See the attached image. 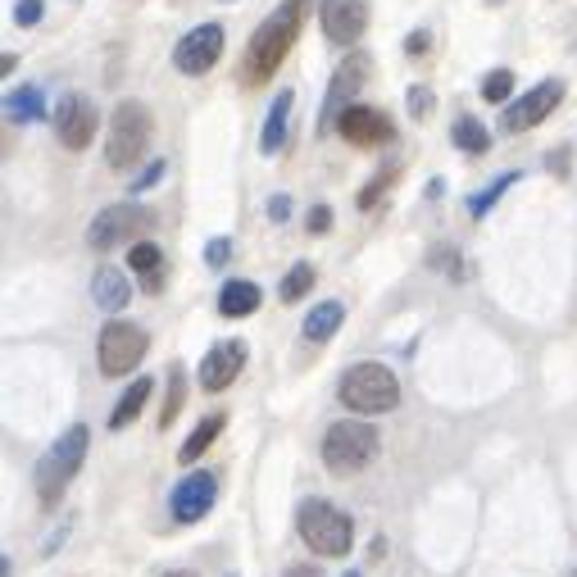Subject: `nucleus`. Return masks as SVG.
Returning a JSON list of instances; mask_svg holds the SVG:
<instances>
[{"label": "nucleus", "mask_w": 577, "mask_h": 577, "mask_svg": "<svg viewBox=\"0 0 577 577\" xmlns=\"http://www.w3.org/2000/svg\"><path fill=\"white\" fill-rule=\"evenodd\" d=\"M305 14H310V0H283L255 33L246 41V55H241V83L246 87H264L273 73L283 68V60L291 55V46L300 41V28H305Z\"/></svg>", "instance_id": "nucleus-1"}, {"label": "nucleus", "mask_w": 577, "mask_h": 577, "mask_svg": "<svg viewBox=\"0 0 577 577\" xmlns=\"http://www.w3.org/2000/svg\"><path fill=\"white\" fill-rule=\"evenodd\" d=\"M91 450V432L87 423H73V428H64L55 441L46 446V455L37 460V505L41 510H55L64 487L83 473V460Z\"/></svg>", "instance_id": "nucleus-2"}, {"label": "nucleus", "mask_w": 577, "mask_h": 577, "mask_svg": "<svg viewBox=\"0 0 577 577\" xmlns=\"http://www.w3.org/2000/svg\"><path fill=\"white\" fill-rule=\"evenodd\" d=\"M296 537L305 541L314 555L341 560V555H350V545H355V518L337 510L333 500L310 496V500H300V510H296Z\"/></svg>", "instance_id": "nucleus-3"}, {"label": "nucleus", "mask_w": 577, "mask_h": 577, "mask_svg": "<svg viewBox=\"0 0 577 577\" xmlns=\"http://www.w3.org/2000/svg\"><path fill=\"white\" fill-rule=\"evenodd\" d=\"M378 428L364 418H341L333 423L328 432H323V446H318V455H323V468L333 473V478H355V473H364L373 460H378Z\"/></svg>", "instance_id": "nucleus-4"}, {"label": "nucleus", "mask_w": 577, "mask_h": 577, "mask_svg": "<svg viewBox=\"0 0 577 577\" xmlns=\"http://www.w3.org/2000/svg\"><path fill=\"white\" fill-rule=\"evenodd\" d=\"M337 400L350 414H387L400 405V378L378 360L350 364L337 382Z\"/></svg>", "instance_id": "nucleus-5"}, {"label": "nucleus", "mask_w": 577, "mask_h": 577, "mask_svg": "<svg viewBox=\"0 0 577 577\" xmlns=\"http://www.w3.org/2000/svg\"><path fill=\"white\" fill-rule=\"evenodd\" d=\"M150 133H155V118H150L141 100H118L110 114V133H105V164L114 173L137 168V160L150 146Z\"/></svg>", "instance_id": "nucleus-6"}, {"label": "nucleus", "mask_w": 577, "mask_h": 577, "mask_svg": "<svg viewBox=\"0 0 577 577\" xmlns=\"http://www.w3.org/2000/svg\"><path fill=\"white\" fill-rule=\"evenodd\" d=\"M146 350H150L146 328H137L128 318H110L96 337V364L105 378H128V373L146 360Z\"/></svg>", "instance_id": "nucleus-7"}, {"label": "nucleus", "mask_w": 577, "mask_h": 577, "mask_svg": "<svg viewBox=\"0 0 577 577\" xmlns=\"http://www.w3.org/2000/svg\"><path fill=\"white\" fill-rule=\"evenodd\" d=\"M146 228H155V214H150L146 205H137V200H123V205H105L91 218L87 246L91 250H114L123 241H137Z\"/></svg>", "instance_id": "nucleus-8"}, {"label": "nucleus", "mask_w": 577, "mask_h": 577, "mask_svg": "<svg viewBox=\"0 0 577 577\" xmlns=\"http://www.w3.org/2000/svg\"><path fill=\"white\" fill-rule=\"evenodd\" d=\"M560 100H564V78H545L528 96L510 100V110H505V118H500V128H505V133H532V128H541V123L560 110Z\"/></svg>", "instance_id": "nucleus-9"}, {"label": "nucleus", "mask_w": 577, "mask_h": 577, "mask_svg": "<svg viewBox=\"0 0 577 577\" xmlns=\"http://www.w3.org/2000/svg\"><path fill=\"white\" fill-rule=\"evenodd\" d=\"M218 500V478L210 468H191L187 478L168 491V514L173 523H183V528H191V523H200Z\"/></svg>", "instance_id": "nucleus-10"}, {"label": "nucleus", "mask_w": 577, "mask_h": 577, "mask_svg": "<svg viewBox=\"0 0 577 577\" xmlns=\"http://www.w3.org/2000/svg\"><path fill=\"white\" fill-rule=\"evenodd\" d=\"M96 133H100V110L91 105L87 96L68 91L55 105V137H60V146L64 150H87Z\"/></svg>", "instance_id": "nucleus-11"}, {"label": "nucleus", "mask_w": 577, "mask_h": 577, "mask_svg": "<svg viewBox=\"0 0 577 577\" xmlns=\"http://www.w3.org/2000/svg\"><path fill=\"white\" fill-rule=\"evenodd\" d=\"M218 60H223V28L218 23H200V28H191L178 46H173V64H178V73H187V78L210 73Z\"/></svg>", "instance_id": "nucleus-12"}, {"label": "nucleus", "mask_w": 577, "mask_h": 577, "mask_svg": "<svg viewBox=\"0 0 577 577\" xmlns=\"http://www.w3.org/2000/svg\"><path fill=\"white\" fill-rule=\"evenodd\" d=\"M250 346L246 341H214L200 360V391H228L237 387V378L246 373Z\"/></svg>", "instance_id": "nucleus-13"}, {"label": "nucleus", "mask_w": 577, "mask_h": 577, "mask_svg": "<svg viewBox=\"0 0 577 577\" xmlns=\"http://www.w3.org/2000/svg\"><path fill=\"white\" fill-rule=\"evenodd\" d=\"M318 23L333 46H355L368 28V5L364 0H318Z\"/></svg>", "instance_id": "nucleus-14"}, {"label": "nucleus", "mask_w": 577, "mask_h": 577, "mask_svg": "<svg viewBox=\"0 0 577 577\" xmlns=\"http://www.w3.org/2000/svg\"><path fill=\"white\" fill-rule=\"evenodd\" d=\"M337 133L350 141V146H387L391 137H396V128H391V118L382 114V110H373V105H346L341 114H337Z\"/></svg>", "instance_id": "nucleus-15"}, {"label": "nucleus", "mask_w": 577, "mask_h": 577, "mask_svg": "<svg viewBox=\"0 0 577 577\" xmlns=\"http://www.w3.org/2000/svg\"><path fill=\"white\" fill-rule=\"evenodd\" d=\"M368 68H373V60L364 55V50H350V55H346V64L337 68L333 87H328V105H323V128H333V123H337V114L350 105V96H355V91L368 83Z\"/></svg>", "instance_id": "nucleus-16"}, {"label": "nucleus", "mask_w": 577, "mask_h": 577, "mask_svg": "<svg viewBox=\"0 0 577 577\" xmlns=\"http://www.w3.org/2000/svg\"><path fill=\"white\" fill-rule=\"evenodd\" d=\"M91 300H96V310H105V314H118V310H128V300H133V283H128V273L123 268H96V278H91Z\"/></svg>", "instance_id": "nucleus-17"}, {"label": "nucleus", "mask_w": 577, "mask_h": 577, "mask_svg": "<svg viewBox=\"0 0 577 577\" xmlns=\"http://www.w3.org/2000/svg\"><path fill=\"white\" fill-rule=\"evenodd\" d=\"M341 323H346V305H341V300H318V305L300 318V337H305V346H323V341L337 337Z\"/></svg>", "instance_id": "nucleus-18"}, {"label": "nucleus", "mask_w": 577, "mask_h": 577, "mask_svg": "<svg viewBox=\"0 0 577 577\" xmlns=\"http://www.w3.org/2000/svg\"><path fill=\"white\" fill-rule=\"evenodd\" d=\"M260 305H264V291L250 278H228L218 291V314L223 318H250V314H260Z\"/></svg>", "instance_id": "nucleus-19"}, {"label": "nucleus", "mask_w": 577, "mask_h": 577, "mask_svg": "<svg viewBox=\"0 0 577 577\" xmlns=\"http://www.w3.org/2000/svg\"><path fill=\"white\" fill-rule=\"evenodd\" d=\"M291 105H296V91H291V87H283L278 96H273V110H268V118H264V133H260V150H264V155H278V150L287 146Z\"/></svg>", "instance_id": "nucleus-20"}, {"label": "nucleus", "mask_w": 577, "mask_h": 577, "mask_svg": "<svg viewBox=\"0 0 577 577\" xmlns=\"http://www.w3.org/2000/svg\"><path fill=\"white\" fill-rule=\"evenodd\" d=\"M223 428H228V414H205V418H200L196 423V432L183 441V450H178V460L187 464V468H196L200 464V455H205V450L218 441V432Z\"/></svg>", "instance_id": "nucleus-21"}, {"label": "nucleus", "mask_w": 577, "mask_h": 577, "mask_svg": "<svg viewBox=\"0 0 577 577\" xmlns=\"http://www.w3.org/2000/svg\"><path fill=\"white\" fill-rule=\"evenodd\" d=\"M150 387H155L150 378H133V382H128V391L118 396V405H114V414H110V428H114V432H123L128 423H137V414L146 410V400H150Z\"/></svg>", "instance_id": "nucleus-22"}, {"label": "nucleus", "mask_w": 577, "mask_h": 577, "mask_svg": "<svg viewBox=\"0 0 577 577\" xmlns=\"http://www.w3.org/2000/svg\"><path fill=\"white\" fill-rule=\"evenodd\" d=\"M450 141H455V150H464V155H487V150H491L487 123L473 118V114H460V118H455V128H450Z\"/></svg>", "instance_id": "nucleus-23"}, {"label": "nucleus", "mask_w": 577, "mask_h": 577, "mask_svg": "<svg viewBox=\"0 0 577 577\" xmlns=\"http://www.w3.org/2000/svg\"><path fill=\"white\" fill-rule=\"evenodd\" d=\"M5 114H10V123H37L46 114V96L37 87H18L5 96Z\"/></svg>", "instance_id": "nucleus-24"}, {"label": "nucleus", "mask_w": 577, "mask_h": 577, "mask_svg": "<svg viewBox=\"0 0 577 577\" xmlns=\"http://www.w3.org/2000/svg\"><path fill=\"white\" fill-rule=\"evenodd\" d=\"M183 405H187V368L183 364H168V405L160 410V432L173 428V418L183 414Z\"/></svg>", "instance_id": "nucleus-25"}, {"label": "nucleus", "mask_w": 577, "mask_h": 577, "mask_svg": "<svg viewBox=\"0 0 577 577\" xmlns=\"http://www.w3.org/2000/svg\"><path fill=\"white\" fill-rule=\"evenodd\" d=\"M314 283H318L314 264H310V260H300V264H291V268H287V278H283L278 296L287 300V305H296V300H305V296H310V287H314Z\"/></svg>", "instance_id": "nucleus-26"}, {"label": "nucleus", "mask_w": 577, "mask_h": 577, "mask_svg": "<svg viewBox=\"0 0 577 577\" xmlns=\"http://www.w3.org/2000/svg\"><path fill=\"white\" fill-rule=\"evenodd\" d=\"M514 183H518V173H500V178H496L487 191H478V196L468 200V214H473V218H487V214H491V205H496V200L505 196Z\"/></svg>", "instance_id": "nucleus-27"}, {"label": "nucleus", "mask_w": 577, "mask_h": 577, "mask_svg": "<svg viewBox=\"0 0 577 577\" xmlns=\"http://www.w3.org/2000/svg\"><path fill=\"white\" fill-rule=\"evenodd\" d=\"M510 96H514V73L510 68H491L482 78V100H487V105H505Z\"/></svg>", "instance_id": "nucleus-28"}, {"label": "nucleus", "mask_w": 577, "mask_h": 577, "mask_svg": "<svg viewBox=\"0 0 577 577\" xmlns=\"http://www.w3.org/2000/svg\"><path fill=\"white\" fill-rule=\"evenodd\" d=\"M128 268L133 273H155V268H164V250L155 241H137L128 250Z\"/></svg>", "instance_id": "nucleus-29"}, {"label": "nucleus", "mask_w": 577, "mask_h": 577, "mask_svg": "<svg viewBox=\"0 0 577 577\" xmlns=\"http://www.w3.org/2000/svg\"><path fill=\"white\" fill-rule=\"evenodd\" d=\"M164 173H168V164H164V160H150V164L137 173V178H133V196H141V191H150L155 183H164Z\"/></svg>", "instance_id": "nucleus-30"}, {"label": "nucleus", "mask_w": 577, "mask_h": 577, "mask_svg": "<svg viewBox=\"0 0 577 577\" xmlns=\"http://www.w3.org/2000/svg\"><path fill=\"white\" fill-rule=\"evenodd\" d=\"M41 14H46L41 0H18V5H14V23H18V28H37Z\"/></svg>", "instance_id": "nucleus-31"}, {"label": "nucleus", "mask_w": 577, "mask_h": 577, "mask_svg": "<svg viewBox=\"0 0 577 577\" xmlns=\"http://www.w3.org/2000/svg\"><path fill=\"white\" fill-rule=\"evenodd\" d=\"M391 183H396V173H382V178H373V183L360 191V210H373V205H378V196H382Z\"/></svg>", "instance_id": "nucleus-32"}, {"label": "nucleus", "mask_w": 577, "mask_h": 577, "mask_svg": "<svg viewBox=\"0 0 577 577\" xmlns=\"http://www.w3.org/2000/svg\"><path fill=\"white\" fill-rule=\"evenodd\" d=\"M410 114L414 118H428L432 114V91L428 87H410Z\"/></svg>", "instance_id": "nucleus-33"}, {"label": "nucleus", "mask_w": 577, "mask_h": 577, "mask_svg": "<svg viewBox=\"0 0 577 577\" xmlns=\"http://www.w3.org/2000/svg\"><path fill=\"white\" fill-rule=\"evenodd\" d=\"M205 260H210L214 268H223V264L233 260V241H228V237H214V241H210V250H205Z\"/></svg>", "instance_id": "nucleus-34"}, {"label": "nucleus", "mask_w": 577, "mask_h": 577, "mask_svg": "<svg viewBox=\"0 0 577 577\" xmlns=\"http://www.w3.org/2000/svg\"><path fill=\"white\" fill-rule=\"evenodd\" d=\"M305 228H310V233H328V228H333V210H328V205H314L310 218H305Z\"/></svg>", "instance_id": "nucleus-35"}, {"label": "nucleus", "mask_w": 577, "mask_h": 577, "mask_svg": "<svg viewBox=\"0 0 577 577\" xmlns=\"http://www.w3.org/2000/svg\"><path fill=\"white\" fill-rule=\"evenodd\" d=\"M268 218H273V223H287V218H291V196H273V200H268Z\"/></svg>", "instance_id": "nucleus-36"}, {"label": "nucleus", "mask_w": 577, "mask_h": 577, "mask_svg": "<svg viewBox=\"0 0 577 577\" xmlns=\"http://www.w3.org/2000/svg\"><path fill=\"white\" fill-rule=\"evenodd\" d=\"M428 46H432L428 33H410V37H405V55H428Z\"/></svg>", "instance_id": "nucleus-37"}, {"label": "nucleus", "mask_w": 577, "mask_h": 577, "mask_svg": "<svg viewBox=\"0 0 577 577\" xmlns=\"http://www.w3.org/2000/svg\"><path fill=\"white\" fill-rule=\"evenodd\" d=\"M141 287H146L150 296H160V291H164V268H155V273H141Z\"/></svg>", "instance_id": "nucleus-38"}, {"label": "nucleus", "mask_w": 577, "mask_h": 577, "mask_svg": "<svg viewBox=\"0 0 577 577\" xmlns=\"http://www.w3.org/2000/svg\"><path fill=\"white\" fill-rule=\"evenodd\" d=\"M437 264L450 273V278H460V268H464V264H460V255H446V250H437Z\"/></svg>", "instance_id": "nucleus-39"}, {"label": "nucleus", "mask_w": 577, "mask_h": 577, "mask_svg": "<svg viewBox=\"0 0 577 577\" xmlns=\"http://www.w3.org/2000/svg\"><path fill=\"white\" fill-rule=\"evenodd\" d=\"M283 577H323V573H318L314 564H291V568H287Z\"/></svg>", "instance_id": "nucleus-40"}, {"label": "nucleus", "mask_w": 577, "mask_h": 577, "mask_svg": "<svg viewBox=\"0 0 577 577\" xmlns=\"http://www.w3.org/2000/svg\"><path fill=\"white\" fill-rule=\"evenodd\" d=\"M164 577H196V573H187V568H178V573H164Z\"/></svg>", "instance_id": "nucleus-41"}, {"label": "nucleus", "mask_w": 577, "mask_h": 577, "mask_svg": "<svg viewBox=\"0 0 577 577\" xmlns=\"http://www.w3.org/2000/svg\"><path fill=\"white\" fill-rule=\"evenodd\" d=\"M346 577H360V573H346Z\"/></svg>", "instance_id": "nucleus-42"}, {"label": "nucleus", "mask_w": 577, "mask_h": 577, "mask_svg": "<svg viewBox=\"0 0 577 577\" xmlns=\"http://www.w3.org/2000/svg\"><path fill=\"white\" fill-rule=\"evenodd\" d=\"M573 577H577V573H573Z\"/></svg>", "instance_id": "nucleus-43"}]
</instances>
